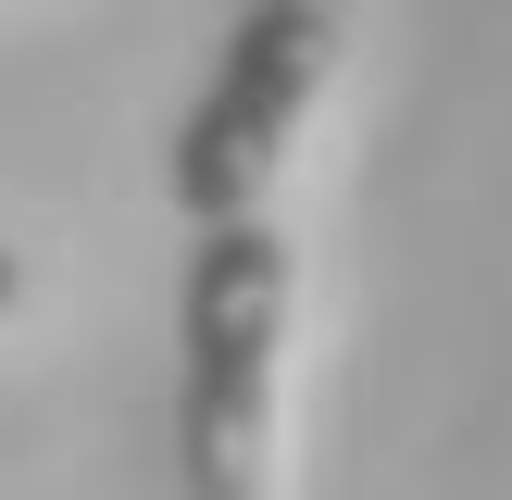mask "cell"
Here are the masks:
<instances>
[{"label":"cell","mask_w":512,"mask_h":500,"mask_svg":"<svg viewBox=\"0 0 512 500\" xmlns=\"http://www.w3.org/2000/svg\"><path fill=\"white\" fill-rule=\"evenodd\" d=\"M275 338H288V238L250 213H213L175 288V475L188 500H250L275 450Z\"/></svg>","instance_id":"6da1fadb"},{"label":"cell","mask_w":512,"mask_h":500,"mask_svg":"<svg viewBox=\"0 0 512 500\" xmlns=\"http://www.w3.org/2000/svg\"><path fill=\"white\" fill-rule=\"evenodd\" d=\"M325 63H338V13H325V0H250V13L225 25L213 88L175 125V213L188 225L250 213V200L275 188V163H288L300 113H313V88H325Z\"/></svg>","instance_id":"7a4b0ae2"},{"label":"cell","mask_w":512,"mask_h":500,"mask_svg":"<svg viewBox=\"0 0 512 500\" xmlns=\"http://www.w3.org/2000/svg\"><path fill=\"white\" fill-rule=\"evenodd\" d=\"M13 288H25V275H13V250H0V313H13Z\"/></svg>","instance_id":"3957f363"}]
</instances>
